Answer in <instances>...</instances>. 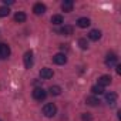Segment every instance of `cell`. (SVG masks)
<instances>
[{
  "label": "cell",
  "instance_id": "1",
  "mask_svg": "<svg viewBox=\"0 0 121 121\" xmlns=\"http://www.w3.org/2000/svg\"><path fill=\"white\" fill-rule=\"evenodd\" d=\"M56 112H57V107H56V104H54V103H48V104H46V105L43 107V114H44L47 118L54 117V115H56Z\"/></svg>",
  "mask_w": 121,
  "mask_h": 121
},
{
  "label": "cell",
  "instance_id": "2",
  "mask_svg": "<svg viewBox=\"0 0 121 121\" xmlns=\"http://www.w3.org/2000/svg\"><path fill=\"white\" fill-rule=\"evenodd\" d=\"M46 97H47V91L44 90V88H34L33 90V98L34 100H37V101H43V100H46Z\"/></svg>",
  "mask_w": 121,
  "mask_h": 121
},
{
  "label": "cell",
  "instance_id": "3",
  "mask_svg": "<svg viewBox=\"0 0 121 121\" xmlns=\"http://www.w3.org/2000/svg\"><path fill=\"white\" fill-rule=\"evenodd\" d=\"M10 56V47L4 43H0V60H4Z\"/></svg>",
  "mask_w": 121,
  "mask_h": 121
},
{
  "label": "cell",
  "instance_id": "4",
  "mask_svg": "<svg viewBox=\"0 0 121 121\" xmlns=\"http://www.w3.org/2000/svg\"><path fill=\"white\" fill-rule=\"evenodd\" d=\"M117 61H118V57H117L115 53H108V54H107V57H105V64H107L108 67L115 66Z\"/></svg>",
  "mask_w": 121,
  "mask_h": 121
},
{
  "label": "cell",
  "instance_id": "5",
  "mask_svg": "<svg viewBox=\"0 0 121 121\" xmlns=\"http://www.w3.org/2000/svg\"><path fill=\"white\" fill-rule=\"evenodd\" d=\"M23 61H24V67L26 69H30L33 66V51H26L24 53Z\"/></svg>",
  "mask_w": 121,
  "mask_h": 121
},
{
  "label": "cell",
  "instance_id": "6",
  "mask_svg": "<svg viewBox=\"0 0 121 121\" xmlns=\"http://www.w3.org/2000/svg\"><path fill=\"white\" fill-rule=\"evenodd\" d=\"M53 61L56 63V64H66L67 63V57H66V54H63V53H57L56 56H53Z\"/></svg>",
  "mask_w": 121,
  "mask_h": 121
},
{
  "label": "cell",
  "instance_id": "7",
  "mask_svg": "<svg viewBox=\"0 0 121 121\" xmlns=\"http://www.w3.org/2000/svg\"><path fill=\"white\" fill-rule=\"evenodd\" d=\"M111 84V77L110 76H101L100 78H98V84L97 86H100V87H107V86H110Z\"/></svg>",
  "mask_w": 121,
  "mask_h": 121
},
{
  "label": "cell",
  "instance_id": "8",
  "mask_svg": "<svg viewBox=\"0 0 121 121\" xmlns=\"http://www.w3.org/2000/svg\"><path fill=\"white\" fill-rule=\"evenodd\" d=\"M33 12H34V14H37V16L44 14V12H46V6H44L43 3H36V4L33 6Z\"/></svg>",
  "mask_w": 121,
  "mask_h": 121
},
{
  "label": "cell",
  "instance_id": "9",
  "mask_svg": "<svg viewBox=\"0 0 121 121\" xmlns=\"http://www.w3.org/2000/svg\"><path fill=\"white\" fill-rule=\"evenodd\" d=\"M40 77L44 78V80L51 78V77H53V70H51V69H47V67L41 69V70H40Z\"/></svg>",
  "mask_w": 121,
  "mask_h": 121
},
{
  "label": "cell",
  "instance_id": "10",
  "mask_svg": "<svg viewBox=\"0 0 121 121\" xmlns=\"http://www.w3.org/2000/svg\"><path fill=\"white\" fill-rule=\"evenodd\" d=\"M88 39H90V40H93V41H97V40H100V39H101V31H100L98 29H94V30H91V31L88 33Z\"/></svg>",
  "mask_w": 121,
  "mask_h": 121
},
{
  "label": "cell",
  "instance_id": "11",
  "mask_svg": "<svg viewBox=\"0 0 121 121\" xmlns=\"http://www.w3.org/2000/svg\"><path fill=\"white\" fill-rule=\"evenodd\" d=\"M105 101H107L110 105H114V104L117 103V94L112 93V91L107 93V94H105Z\"/></svg>",
  "mask_w": 121,
  "mask_h": 121
},
{
  "label": "cell",
  "instance_id": "12",
  "mask_svg": "<svg viewBox=\"0 0 121 121\" xmlns=\"http://www.w3.org/2000/svg\"><path fill=\"white\" fill-rule=\"evenodd\" d=\"M73 6H74V2L73 0H64V2L61 3V9L64 12H71L73 10Z\"/></svg>",
  "mask_w": 121,
  "mask_h": 121
},
{
  "label": "cell",
  "instance_id": "13",
  "mask_svg": "<svg viewBox=\"0 0 121 121\" xmlns=\"http://www.w3.org/2000/svg\"><path fill=\"white\" fill-rule=\"evenodd\" d=\"M90 24H91V22H90V19H87V17H80V19L77 20V26L81 27V29H86V27H88Z\"/></svg>",
  "mask_w": 121,
  "mask_h": 121
},
{
  "label": "cell",
  "instance_id": "14",
  "mask_svg": "<svg viewBox=\"0 0 121 121\" xmlns=\"http://www.w3.org/2000/svg\"><path fill=\"white\" fill-rule=\"evenodd\" d=\"M73 31H74L73 26H63L61 29H60V33L64 34V36H70V34H73Z\"/></svg>",
  "mask_w": 121,
  "mask_h": 121
},
{
  "label": "cell",
  "instance_id": "15",
  "mask_svg": "<svg viewBox=\"0 0 121 121\" xmlns=\"http://www.w3.org/2000/svg\"><path fill=\"white\" fill-rule=\"evenodd\" d=\"M86 103H87L88 105H91V107H95V105H98V104H100V100H98L97 97H94V95H91V97H87V100H86Z\"/></svg>",
  "mask_w": 121,
  "mask_h": 121
},
{
  "label": "cell",
  "instance_id": "16",
  "mask_svg": "<svg viewBox=\"0 0 121 121\" xmlns=\"http://www.w3.org/2000/svg\"><path fill=\"white\" fill-rule=\"evenodd\" d=\"M26 19H27V17H26V14H24L23 12H17V13L14 14V20H16L17 23H24Z\"/></svg>",
  "mask_w": 121,
  "mask_h": 121
},
{
  "label": "cell",
  "instance_id": "17",
  "mask_svg": "<svg viewBox=\"0 0 121 121\" xmlns=\"http://www.w3.org/2000/svg\"><path fill=\"white\" fill-rule=\"evenodd\" d=\"M51 23L56 24V26L63 24V16H61V14H54V16L51 17Z\"/></svg>",
  "mask_w": 121,
  "mask_h": 121
},
{
  "label": "cell",
  "instance_id": "18",
  "mask_svg": "<svg viewBox=\"0 0 121 121\" xmlns=\"http://www.w3.org/2000/svg\"><path fill=\"white\" fill-rule=\"evenodd\" d=\"M50 94H51V95H60V94H61V87H58V86H51V87H50Z\"/></svg>",
  "mask_w": 121,
  "mask_h": 121
},
{
  "label": "cell",
  "instance_id": "19",
  "mask_svg": "<svg viewBox=\"0 0 121 121\" xmlns=\"http://www.w3.org/2000/svg\"><path fill=\"white\" fill-rule=\"evenodd\" d=\"M91 93L95 94V95H97V94L100 95V94H104V88L100 87V86H93V87H91Z\"/></svg>",
  "mask_w": 121,
  "mask_h": 121
},
{
  "label": "cell",
  "instance_id": "20",
  "mask_svg": "<svg viewBox=\"0 0 121 121\" xmlns=\"http://www.w3.org/2000/svg\"><path fill=\"white\" fill-rule=\"evenodd\" d=\"M10 14V9L9 7H6V6H2L0 7V17H6V16H9Z\"/></svg>",
  "mask_w": 121,
  "mask_h": 121
},
{
  "label": "cell",
  "instance_id": "21",
  "mask_svg": "<svg viewBox=\"0 0 121 121\" xmlns=\"http://www.w3.org/2000/svg\"><path fill=\"white\" fill-rule=\"evenodd\" d=\"M78 46H80V48L87 50V48H88V41H87V39H80V40H78Z\"/></svg>",
  "mask_w": 121,
  "mask_h": 121
},
{
  "label": "cell",
  "instance_id": "22",
  "mask_svg": "<svg viewBox=\"0 0 121 121\" xmlns=\"http://www.w3.org/2000/svg\"><path fill=\"white\" fill-rule=\"evenodd\" d=\"M3 3H4V6L7 7V6H10V4H14V0H3Z\"/></svg>",
  "mask_w": 121,
  "mask_h": 121
},
{
  "label": "cell",
  "instance_id": "23",
  "mask_svg": "<svg viewBox=\"0 0 121 121\" xmlns=\"http://www.w3.org/2000/svg\"><path fill=\"white\" fill-rule=\"evenodd\" d=\"M115 71H117V74H121V66H117L115 67Z\"/></svg>",
  "mask_w": 121,
  "mask_h": 121
},
{
  "label": "cell",
  "instance_id": "24",
  "mask_svg": "<svg viewBox=\"0 0 121 121\" xmlns=\"http://www.w3.org/2000/svg\"><path fill=\"white\" fill-rule=\"evenodd\" d=\"M90 118H91V115H87V114L83 115V120H90Z\"/></svg>",
  "mask_w": 121,
  "mask_h": 121
}]
</instances>
